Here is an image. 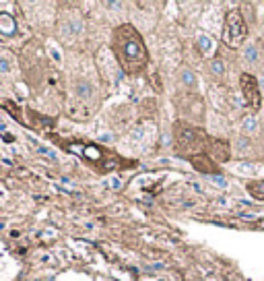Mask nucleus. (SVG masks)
<instances>
[{
	"instance_id": "obj_13",
	"label": "nucleus",
	"mask_w": 264,
	"mask_h": 281,
	"mask_svg": "<svg viewBox=\"0 0 264 281\" xmlns=\"http://www.w3.org/2000/svg\"><path fill=\"white\" fill-rule=\"evenodd\" d=\"M201 48L203 50H209L211 48V39L209 37H201Z\"/></svg>"
},
{
	"instance_id": "obj_9",
	"label": "nucleus",
	"mask_w": 264,
	"mask_h": 281,
	"mask_svg": "<svg viewBox=\"0 0 264 281\" xmlns=\"http://www.w3.org/2000/svg\"><path fill=\"white\" fill-rule=\"evenodd\" d=\"M15 19L9 15V13H0V31L7 33V35H13L15 33Z\"/></svg>"
},
{
	"instance_id": "obj_2",
	"label": "nucleus",
	"mask_w": 264,
	"mask_h": 281,
	"mask_svg": "<svg viewBox=\"0 0 264 281\" xmlns=\"http://www.w3.org/2000/svg\"><path fill=\"white\" fill-rule=\"evenodd\" d=\"M211 135H207L205 128L194 126L186 120H178L173 124V147L175 153L182 157H194L207 153Z\"/></svg>"
},
{
	"instance_id": "obj_12",
	"label": "nucleus",
	"mask_w": 264,
	"mask_h": 281,
	"mask_svg": "<svg viewBox=\"0 0 264 281\" xmlns=\"http://www.w3.org/2000/svg\"><path fill=\"white\" fill-rule=\"evenodd\" d=\"M213 71L219 75V73H223V64H221V60H215L213 62Z\"/></svg>"
},
{
	"instance_id": "obj_5",
	"label": "nucleus",
	"mask_w": 264,
	"mask_h": 281,
	"mask_svg": "<svg viewBox=\"0 0 264 281\" xmlns=\"http://www.w3.org/2000/svg\"><path fill=\"white\" fill-rule=\"evenodd\" d=\"M239 89H241V95H244L246 103L252 112H258L262 107V93H260V85H258V79L250 73H241L239 77Z\"/></svg>"
},
{
	"instance_id": "obj_6",
	"label": "nucleus",
	"mask_w": 264,
	"mask_h": 281,
	"mask_svg": "<svg viewBox=\"0 0 264 281\" xmlns=\"http://www.w3.org/2000/svg\"><path fill=\"white\" fill-rule=\"evenodd\" d=\"M207 155L217 163V161H229L231 159V147L225 139H215L211 137L209 139V145H207Z\"/></svg>"
},
{
	"instance_id": "obj_8",
	"label": "nucleus",
	"mask_w": 264,
	"mask_h": 281,
	"mask_svg": "<svg viewBox=\"0 0 264 281\" xmlns=\"http://www.w3.org/2000/svg\"><path fill=\"white\" fill-rule=\"evenodd\" d=\"M246 188L256 201H264V180H250Z\"/></svg>"
},
{
	"instance_id": "obj_1",
	"label": "nucleus",
	"mask_w": 264,
	"mask_h": 281,
	"mask_svg": "<svg viewBox=\"0 0 264 281\" xmlns=\"http://www.w3.org/2000/svg\"><path fill=\"white\" fill-rule=\"evenodd\" d=\"M112 50L126 75H141L149 64V50L139 29L130 23H122L112 33Z\"/></svg>"
},
{
	"instance_id": "obj_4",
	"label": "nucleus",
	"mask_w": 264,
	"mask_h": 281,
	"mask_svg": "<svg viewBox=\"0 0 264 281\" xmlns=\"http://www.w3.org/2000/svg\"><path fill=\"white\" fill-rule=\"evenodd\" d=\"M95 95V89L91 87V83H85V81H79L75 85V103L71 105V116H77V118H83V112L85 110V118L91 116L95 110V103H91V97Z\"/></svg>"
},
{
	"instance_id": "obj_7",
	"label": "nucleus",
	"mask_w": 264,
	"mask_h": 281,
	"mask_svg": "<svg viewBox=\"0 0 264 281\" xmlns=\"http://www.w3.org/2000/svg\"><path fill=\"white\" fill-rule=\"evenodd\" d=\"M190 163L198 170V172H203V174H207V176H211V174H219V165L207 155V153H203V155H194V157H190Z\"/></svg>"
},
{
	"instance_id": "obj_3",
	"label": "nucleus",
	"mask_w": 264,
	"mask_h": 281,
	"mask_svg": "<svg viewBox=\"0 0 264 281\" xmlns=\"http://www.w3.org/2000/svg\"><path fill=\"white\" fill-rule=\"evenodd\" d=\"M246 37H248V23H246L244 15H241V11H237V9L227 11L221 41L227 48L235 50V48H239L241 44H244Z\"/></svg>"
},
{
	"instance_id": "obj_11",
	"label": "nucleus",
	"mask_w": 264,
	"mask_h": 281,
	"mask_svg": "<svg viewBox=\"0 0 264 281\" xmlns=\"http://www.w3.org/2000/svg\"><path fill=\"white\" fill-rule=\"evenodd\" d=\"M182 75H184V83H190V85H194V73H192V71H188V69H186Z\"/></svg>"
},
{
	"instance_id": "obj_10",
	"label": "nucleus",
	"mask_w": 264,
	"mask_h": 281,
	"mask_svg": "<svg viewBox=\"0 0 264 281\" xmlns=\"http://www.w3.org/2000/svg\"><path fill=\"white\" fill-rule=\"evenodd\" d=\"M256 126H258V122H256L254 118H246V120H244V131H246V133L256 131Z\"/></svg>"
}]
</instances>
